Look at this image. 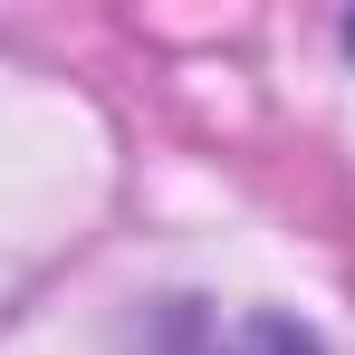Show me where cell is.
I'll use <instances>...</instances> for the list:
<instances>
[{"label": "cell", "instance_id": "1", "mask_svg": "<svg viewBox=\"0 0 355 355\" xmlns=\"http://www.w3.org/2000/svg\"><path fill=\"white\" fill-rule=\"evenodd\" d=\"M202 355H327V346H317V327H297L279 307H250V317H231Z\"/></svg>", "mask_w": 355, "mask_h": 355}, {"label": "cell", "instance_id": "2", "mask_svg": "<svg viewBox=\"0 0 355 355\" xmlns=\"http://www.w3.org/2000/svg\"><path fill=\"white\" fill-rule=\"evenodd\" d=\"M336 39H346V58H355V10H346V29H336Z\"/></svg>", "mask_w": 355, "mask_h": 355}]
</instances>
